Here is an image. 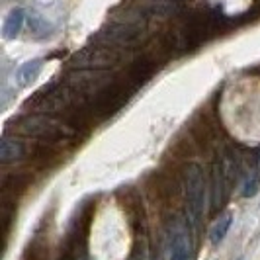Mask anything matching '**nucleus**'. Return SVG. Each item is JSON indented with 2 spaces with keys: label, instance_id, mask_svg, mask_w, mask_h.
I'll list each match as a JSON object with an SVG mask.
<instances>
[{
  "label": "nucleus",
  "instance_id": "0eeeda50",
  "mask_svg": "<svg viewBox=\"0 0 260 260\" xmlns=\"http://www.w3.org/2000/svg\"><path fill=\"white\" fill-rule=\"evenodd\" d=\"M22 24H24V12L22 10H12L8 14L6 22H4V27H2V36L4 39H16L20 36V29H22Z\"/></svg>",
  "mask_w": 260,
  "mask_h": 260
},
{
  "label": "nucleus",
  "instance_id": "f257e3e1",
  "mask_svg": "<svg viewBox=\"0 0 260 260\" xmlns=\"http://www.w3.org/2000/svg\"><path fill=\"white\" fill-rule=\"evenodd\" d=\"M184 192H186V208H188V219L192 225H198L204 217V204H206V178L198 165L186 167L184 174Z\"/></svg>",
  "mask_w": 260,
  "mask_h": 260
},
{
  "label": "nucleus",
  "instance_id": "f03ea898",
  "mask_svg": "<svg viewBox=\"0 0 260 260\" xmlns=\"http://www.w3.org/2000/svg\"><path fill=\"white\" fill-rule=\"evenodd\" d=\"M170 260H194V247H192V237L186 227V223H176L172 231L170 241Z\"/></svg>",
  "mask_w": 260,
  "mask_h": 260
},
{
  "label": "nucleus",
  "instance_id": "6e6552de",
  "mask_svg": "<svg viewBox=\"0 0 260 260\" xmlns=\"http://www.w3.org/2000/svg\"><path fill=\"white\" fill-rule=\"evenodd\" d=\"M156 260H160V258H156Z\"/></svg>",
  "mask_w": 260,
  "mask_h": 260
},
{
  "label": "nucleus",
  "instance_id": "20e7f679",
  "mask_svg": "<svg viewBox=\"0 0 260 260\" xmlns=\"http://www.w3.org/2000/svg\"><path fill=\"white\" fill-rule=\"evenodd\" d=\"M231 225H233V211H223L221 215L215 219V223L209 227V243L211 245H219L225 239V235L229 233Z\"/></svg>",
  "mask_w": 260,
  "mask_h": 260
},
{
  "label": "nucleus",
  "instance_id": "39448f33",
  "mask_svg": "<svg viewBox=\"0 0 260 260\" xmlns=\"http://www.w3.org/2000/svg\"><path fill=\"white\" fill-rule=\"evenodd\" d=\"M41 61L39 59H34V61H27L24 63L22 67H18V71H16V82H18V86L20 88H26L29 86L36 78H38L39 71H41Z\"/></svg>",
  "mask_w": 260,
  "mask_h": 260
},
{
  "label": "nucleus",
  "instance_id": "423d86ee",
  "mask_svg": "<svg viewBox=\"0 0 260 260\" xmlns=\"http://www.w3.org/2000/svg\"><path fill=\"white\" fill-rule=\"evenodd\" d=\"M260 190V151L256 155V160H254V167L248 172V176L243 182V188H241V194L243 198H252L256 196V192Z\"/></svg>",
  "mask_w": 260,
  "mask_h": 260
},
{
  "label": "nucleus",
  "instance_id": "7ed1b4c3",
  "mask_svg": "<svg viewBox=\"0 0 260 260\" xmlns=\"http://www.w3.org/2000/svg\"><path fill=\"white\" fill-rule=\"evenodd\" d=\"M26 155V147L20 139H12V137H4L0 143V162L8 165L14 160H20Z\"/></svg>",
  "mask_w": 260,
  "mask_h": 260
}]
</instances>
